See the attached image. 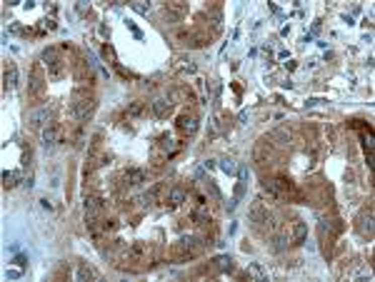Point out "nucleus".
<instances>
[{"instance_id":"nucleus-1","label":"nucleus","mask_w":375,"mask_h":282,"mask_svg":"<svg viewBox=\"0 0 375 282\" xmlns=\"http://www.w3.org/2000/svg\"><path fill=\"white\" fill-rule=\"evenodd\" d=\"M203 247H205L203 237L188 235V237H180L178 242H173V245H170V250H168V257H170L173 262H190V260L200 257Z\"/></svg>"},{"instance_id":"nucleus-2","label":"nucleus","mask_w":375,"mask_h":282,"mask_svg":"<svg viewBox=\"0 0 375 282\" xmlns=\"http://www.w3.org/2000/svg\"><path fill=\"white\" fill-rule=\"evenodd\" d=\"M150 255H153V247H150L148 242L138 240V242H133V245L120 255V262H128V265H118V267H120V270L138 272V270H143V267L150 265Z\"/></svg>"},{"instance_id":"nucleus-3","label":"nucleus","mask_w":375,"mask_h":282,"mask_svg":"<svg viewBox=\"0 0 375 282\" xmlns=\"http://www.w3.org/2000/svg\"><path fill=\"white\" fill-rule=\"evenodd\" d=\"M93 113H95V95L88 87H75L70 100V115L78 123H85Z\"/></svg>"},{"instance_id":"nucleus-4","label":"nucleus","mask_w":375,"mask_h":282,"mask_svg":"<svg viewBox=\"0 0 375 282\" xmlns=\"http://www.w3.org/2000/svg\"><path fill=\"white\" fill-rule=\"evenodd\" d=\"M45 98V75H43V63L38 60L30 70V80H28V100L38 103Z\"/></svg>"},{"instance_id":"nucleus-5","label":"nucleus","mask_w":375,"mask_h":282,"mask_svg":"<svg viewBox=\"0 0 375 282\" xmlns=\"http://www.w3.org/2000/svg\"><path fill=\"white\" fill-rule=\"evenodd\" d=\"M40 63L48 68V75L50 77H60L63 72H65V58H63V53L58 50V48H45L43 50V55H40Z\"/></svg>"},{"instance_id":"nucleus-6","label":"nucleus","mask_w":375,"mask_h":282,"mask_svg":"<svg viewBox=\"0 0 375 282\" xmlns=\"http://www.w3.org/2000/svg\"><path fill=\"white\" fill-rule=\"evenodd\" d=\"M248 220H250V225H253V230L255 232H260V235H265V230L273 225V215L268 212V208H263L260 203H255L250 212H248Z\"/></svg>"},{"instance_id":"nucleus-7","label":"nucleus","mask_w":375,"mask_h":282,"mask_svg":"<svg viewBox=\"0 0 375 282\" xmlns=\"http://www.w3.org/2000/svg\"><path fill=\"white\" fill-rule=\"evenodd\" d=\"M73 77H75V82H78V87H93V82H95V72L90 68V63H85L83 58L75 60Z\"/></svg>"},{"instance_id":"nucleus-8","label":"nucleus","mask_w":375,"mask_h":282,"mask_svg":"<svg viewBox=\"0 0 375 282\" xmlns=\"http://www.w3.org/2000/svg\"><path fill=\"white\" fill-rule=\"evenodd\" d=\"M198 115L195 113H180L178 118H175V128L185 135V138H190V135H195L198 133Z\"/></svg>"},{"instance_id":"nucleus-9","label":"nucleus","mask_w":375,"mask_h":282,"mask_svg":"<svg viewBox=\"0 0 375 282\" xmlns=\"http://www.w3.org/2000/svg\"><path fill=\"white\" fill-rule=\"evenodd\" d=\"M273 147H275V142L270 135H263L260 140L255 142V147H253V160L255 162H268V157L273 155Z\"/></svg>"},{"instance_id":"nucleus-10","label":"nucleus","mask_w":375,"mask_h":282,"mask_svg":"<svg viewBox=\"0 0 375 282\" xmlns=\"http://www.w3.org/2000/svg\"><path fill=\"white\" fill-rule=\"evenodd\" d=\"M63 138V125L60 123H48L45 128H43V133H40V140L45 147H53V145H58Z\"/></svg>"},{"instance_id":"nucleus-11","label":"nucleus","mask_w":375,"mask_h":282,"mask_svg":"<svg viewBox=\"0 0 375 282\" xmlns=\"http://www.w3.org/2000/svg\"><path fill=\"white\" fill-rule=\"evenodd\" d=\"M188 13V5L183 3V0H175V3H165V8H163V18L168 20V23H178V20H183V15Z\"/></svg>"},{"instance_id":"nucleus-12","label":"nucleus","mask_w":375,"mask_h":282,"mask_svg":"<svg viewBox=\"0 0 375 282\" xmlns=\"http://www.w3.org/2000/svg\"><path fill=\"white\" fill-rule=\"evenodd\" d=\"M145 170L143 167H128L125 172H123V180H125V185H130V187H135V185H143L145 182Z\"/></svg>"},{"instance_id":"nucleus-13","label":"nucleus","mask_w":375,"mask_h":282,"mask_svg":"<svg viewBox=\"0 0 375 282\" xmlns=\"http://www.w3.org/2000/svg\"><path fill=\"white\" fill-rule=\"evenodd\" d=\"M358 232L360 235H373V208H365L363 215L358 217Z\"/></svg>"},{"instance_id":"nucleus-14","label":"nucleus","mask_w":375,"mask_h":282,"mask_svg":"<svg viewBox=\"0 0 375 282\" xmlns=\"http://www.w3.org/2000/svg\"><path fill=\"white\" fill-rule=\"evenodd\" d=\"M170 108H173L170 98H155V100L150 103V110H153V115H155V118H168Z\"/></svg>"},{"instance_id":"nucleus-15","label":"nucleus","mask_w":375,"mask_h":282,"mask_svg":"<svg viewBox=\"0 0 375 282\" xmlns=\"http://www.w3.org/2000/svg\"><path fill=\"white\" fill-rule=\"evenodd\" d=\"M190 220L198 225V227H203V225H208V222H213L210 220V212H208V203H203V205H198L195 210L190 212Z\"/></svg>"},{"instance_id":"nucleus-16","label":"nucleus","mask_w":375,"mask_h":282,"mask_svg":"<svg viewBox=\"0 0 375 282\" xmlns=\"http://www.w3.org/2000/svg\"><path fill=\"white\" fill-rule=\"evenodd\" d=\"M23 182V172L20 170H5L3 172V187L5 190H13V187H18Z\"/></svg>"},{"instance_id":"nucleus-17","label":"nucleus","mask_w":375,"mask_h":282,"mask_svg":"<svg viewBox=\"0 0 375 282\" xmlns=\"http://www.w3.org/2000/svg\"><path fill=\"white\" fill-rule=\"evenodd\" d=\"M18 82V68L13 63H5V70H3V87L5 90H13Z\"/></svg>"},{"instance_id":"nucleus-18","label":"nucleus","mask_w":375,"mask_h":282,"mask_svg":"<svg viewBox=\"0 0 375 282\" xmlns=\"http://www.w3.org/2000/svg\"><path fill=\"white\" fill-rule=\"evenodd\" d=\"M305 237H308V225H305L303 220H295V222H293V237H290V242H293V245H303Z\"/></svg>"},{"instance_id":"nucleus-19","label":"nucleus","mask_w":375,"mask_h":282,"mask_svg":"<svg viewBox=\"0 0 375 282\" xmlns=\"http://www.w3.org/2000/svg\"><path fill=\"white\" fill-rule=\"evenodd\" d=\"M185 198H188L185 187H173L170 195H168V208H180L185 203Z\"/></svg>"},{"instance_id":"nucleus-20","label":"nucleus","mask_w":375,"mask_h":282,"mask_svg":"<svg viewBox=\"0 0 375 282\" xmlns=\"http://www.w3.org/2000/svg\"><path fill=\"white\" fill-rule=\"evenodd\" d=\"M210 265H213L215 275H220V272H230V270H233V260H230V255H220V257H215Z\"/></svg>"},{"instance_id":"nucleus-21","label":"nucleus","mask_w":375,"mask_h":282,"mask_svg":"<svg viewBox=\"0 0 375 282\" xmlns=\"http://www.w3.org/2000/svg\"><path fill=\"white\" fill-rule=\"evenodd\" d=\"M158 147H160V150H163L165 155H173V152H175V150H178L180 145L173 140V135H168V133H165V135H160V140H158Z\"/></svg>"},{"instance_id":"nucleus-22","label":"nucleus","mask_w":375,"mask_h":282,"mask_svg":"<svg viewBox=\"0 0 375 282\" xmlns=\"http://www.w3.org/2000/svg\"><path fill=\"white\" fill-rule=\"evenodd\" d=\"M175 40H178L183 48H195V35H193V30H178V33H175Z\"/></svg>"},{"instance_id":"nucleus-23","label":"nucleus","mask_w":375,"mask_h":282,"mask_svg":"<svg viewBox=\"0 0 375 282\" xmlns=\"http://www.w3.org/2000/svg\"><path fill=\"white\" fill-rule=\"evenodd\" d=\"M35 30H38V35H40V33H53V30H58V23H55V18L50 15V18H43Z\"/></svg>"},{"instance_id":"nucleus-24","label":"nucleus","mask_w":375,"mask_h":282,"mask_svg":"<svg viewBox=\"0 0 375 282\" xmlns=\"http://www.w3.org/2000/svg\"><path fill=\"white\" fill-rule=\"evenodd\" d=\"M143 110H145V103H143V100H133V103H128L125 115H128V118H138V115H143Z\"/></svg>"},{"instance_id":"nucleus-25","label":"nucleus","mask_w":375,"mask_h":282,"mask_svg":"<svg viewBox=\"0 0 375 282\" xmlns=\"http://www.w3.org/2000/svg\"><path fill=\"white\" fill-rule=\"evenodd\" d=\"M203 185H205V190H208V193L213 195V200H218V203L223 200V193L218 190V185H215V180H210V177H203Z\"/></svg>"},{"instance_id":"nucleus-26","label":"nucleus","mask_w":375,"mask_h":282,"mask_svg":"<svg viewBox=\"0 0 375 282\" xmlns=\"http://www.w3.org/2000/svg\"><path fill=\"white\" fill-rule=\"evenodd\" d=\"M75 277H78L80 282H85V280H95V277H98V272H93V270H90V267H88L85 262H80V267H78V275H75Z\"/></svg>"},{"instance_id":"nucleus-27","label":"nucleus","mask_w":375,"mask_h":282,"mask_svg":"<svg viewBox=\"0 0 375 282\" xmlns=\"http://www.w3.org/2000/svg\"><path fill=\"white\" fill-rule=\"evenodd\" d=\"M288 242H290L288 235H275L273 237V250L275 252H283V250H288Z\"/></svg>"},{"instance_id":"nucleus-28","label":"nucleus","mask_w":375,"mask_h":282,"mask_svg":"<svg viewBox=\"0 0 375 282\" xmlns=\"http://www.w3.org/2000/svg\"><path fill=\"white\" fill-rule=\"evenodd\" d=\"M100 55H103V58H105L110 65H118V58H115V50H113V45H108V43H105V45L100 48Z\"/></svg>"},{"instance_id":"nucleus-29","label":"nucleus","mask_w":375,"mask_h":282,"mask_svg":"<svg viewBox=\"0 0 375 282\" xmlns=\"http://www.w3.org/2000/svg\"><path fill=\"white\" fill-rule=\"evenodd\" d=\"M220 170L228 172V175H235V172H238V165H235L233 157H223V160H220Z\"/></svg>"},{"instance_id":"nucleus-30","label":"nucleus","mask_w":375,"mask_h":282,"mask_svg":"<svg viewBox=\"0 0 375 282\" xmlns=\"http://www.w3.org/2000/svg\"><path fill=\"white\" fill-rule=\"evenodd\" d=\"M48 118H50V110H48V108H43L40 113H35V115L30 118V123H33V125H40V123H45Z\"/></svg>"},{"instance_id":"nucleus-31","label":"nucleus","mask_w":375,"mask_h":282,"mask_svg":"<svg viewBox=\"0 0 375 282\" xmlns=\"http://www.w3.org/2000/svg\"><path fill=\"white\" fill-rule=\"evenodd\" d=\"M178 63H180L178 68H180L183 72H195V63H193V60H188V58H180Z\"/></svg>"},{"instance_id":"nucleus-32","label":"nucleus","mask_w":375,"mask_h":282,"mask_svg":"<svg viewBox=\"0 0 375 282\" xmlns=\"http://www.w3.org/2000/svg\"><path fill=\"white\" fill-rule=\"evenodd\" d=\"M133 10H135V13H140V15H148L150 3H133Z\"/></svg>"},{"instance_id":"nucleus-33","label":"nucleus","mask_w":375,"mask_h":282,"mask_svg":"<svg viewBox=\"0 0 375 282\" xmlns=\"http://www.w3.org/2000/svg\"><path fill=\"white\" fill-rule=\"evenodd\" d=\"M243 195H245V182H243V180H240V182H238V185H235V200H240V198H243Z\"/></svg>"},{"instance_id":"nucleus-34","label":"nucleus","mask_w":375,"mask_h":282,"mask_svg":"<svg viewBox=\"0 0 375 282\" xmlns=\"http://www.w3.org/2000/svg\"><path fill=\"white\" fill-rule=\"evenodd\" d=\"M128 28L133 30V35H135V38H143V33H140V30L135 28V23H130V20H128Z\"/></svg>"},{"instance_id":"nucleus-35","label":"nucleus","mask_w":375,"mask_h":282,"mask_svg":"<svg viewBox=\"0 0 375 282\" xmlns=\"http://www.w3.org/2000/svg\"><path fill=\"white\" fill-rule=\"evenodd\" d=\"M18 267H25V255H15V260H13Z\"/></svg>"},{"instance_id":"nucleus-36","label":"nucleus","mask_w":375,"mask_h":282,"mask_svg":"<svg viewBox=\"0 0 375 282\" xmlns=\"http://www.w3.org/2000/svg\"><path fill=\"white\" fill-rule=\"evenodd\" d=\"M75 8H78V13H80V15H83V13H88V10H90V5H85V3H78V5H75Z\"/></svg>"},{"instance_id":"nucleus-37","label":"nucleus","mask_w":375,"mask_h":282,"mask_svg":"<svg viewBox=\"0 0 375 282\" xmlns=\"http://www.w3.org/2000/svg\"><path fill=\"white\" fill-rule=\"evenodd\" d=\"M40 205H43L45 210H53V205H50V200H48V198H43V200H40Z\"/></svg>"},{"instance_id":"nucleus-38","label":"nucleus","mask_w":375,"mask_h":282,"mask_svg":"<svg viewBox=\"0 0 375 282\" xmlns=\"http://www.w3.org/2000/svg\"><path fill=\"white\" fill-rule=\"evenodd\" d=\"M285 68H288V70H295V68H298V63H295V60H288V63H285Z\"/></svg>"}]
</instances>
